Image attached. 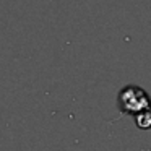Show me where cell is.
<instances>
[{
  "mask_svg": "<svg viewBox=\"0 0 151 151\" xmlns=\"http://www.w3.org/2000/svg\"><path fill=\"white\" fill-rule=\"evenodd\" d=\"M119 109L125 114L137 115L141 111H148L151 107V98L143 88L135 85H127L120 89L117 96Z\"/></svg>",
  "mask_w": 151,
  "mask_h": 151,
  "instance_id": "cell-1",
  "label": "cell"
},
{
  "mask_svg": "<svg viewBox=\"0 0 151 151\" xmlns=\"http://www.w3.org/2000/svg\"><path fill=\"white\" fill-rule=\"evenodd\" d=\"M135 122H137V125L141 128V130L151 128V109L138 112V114L135 115Z\"/></svg>",
  "mask_w": 151,
  "mask_h": 151,
  "instance_id": "cell-2",
  "label": "cell"
}]
</instances>
